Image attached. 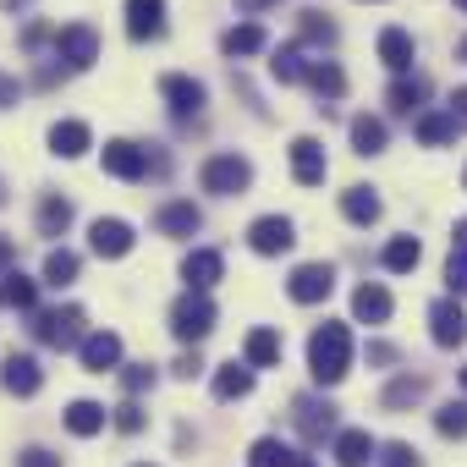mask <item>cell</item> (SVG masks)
Wrapping results in <instances>:
<instances>
[{
	"mask_svg": "<svg viewBox=\"0 0 467 467\" xmlns=\"http://www.w3.org/2000/svg\"><path fill=\"white\" fill-rule=\"evenodd\" d=\"M286 292H292V303H325L336 292V270L330 265H297L292 281H286Z\"/></svg>",
	"mask_w": 467,
	"mask_h": 467,
	"instance_id": "obj_9",
	"label": "cell"
},
{
	"mask_svg": "<svg viewBox=\"0 0 467 467\" xmlns=\"http://www.w3.org/2000/svg\"><path fill=\"white\" fill-rule=\"evenodd\" d=\"M138 467H149V462H138Z\"/></svg>",
	"mask_w": 467,
	"mask_h": 467,
	"instance_id": "obj_58",
	"label": "cell"
},
{
	"mask_svg": "<svg viewBox=\"0 0 467 467\" xmlns=\"http://www.w3.org/2000/svg\"><path fill=\"white\" fill-rule=\"evenodd\" d=\"M116 429H121V434H138V429H143V407H138V401L116 407Z\"/></svg>",
	"mask_w": 467,
	"mask_h": 467,
	"instance_id": "obj_44",
	"label": "cell"
},
{
	"mask_svg": "<svg viewBox=\"0 0 467 467\" xmlns=\"http://www.w3.org/2000/svg\"><path fill=\"white\" fill-rule=\"evenodd\" d=\"M429 336H434V347H462L467 341V314H462L456 297H440L429 308Z\"/></svg>",
	"mask_w": 467,
	"mask_h": 467,
	"instance_id": "obj_10",
	"label": "cell"
},
{
	"mask_svg": "<svg viewBox=\"0 0 467 467\" xmlns=\"http://www.w3.org/2000/svg\"><path fill=\"white\" fill-rule=\"evenodd\" d=\"M160 99H165L176 116H198L209 94H203V83H198V78H182V72H171V78H160Z\"/></svg>",
	"mask_w": 467,
	"mask_h": 467,
	"instance_id": "obj_11",
	"label": "cell"
},
{
	"mask_svg": "<svg viewBox=\"0 0 467 467\" xmlns=\"http://www.w3.org/2000/svg\"><path fill=\"white\" fill-rule=\"evenodd\" d=\"M297 45H336V23L325 12H303L297 23Z\"/></svg>",
	"mask_w": 467,
	"mask_h": 467,
	"instance_id": "obj_38",
	"label": "cell"
},
{
	"mask_svg": "<svg viewBox=\"0 0 467 467\" xmlns=\"http://www.w3.org/2000/svg\"><path fill=\"white\" fill-rule=\"evenodd\" d=\"M434 429H440L445 440H462V434H467V401H445V407L434 412Z\"/></svg>",
	"mask_w": 467,
	"mask_h": 467,
	"instance_id": "obj_40",
	"label": "cell"
},
{
	"mask_svg": "<svg viewBox=\"0 0 467 467\" xmlns=\"http://www.w3.org/2000/svg\"><path fill=\"white\" fill-rule=\"evenodd\" d=\"M248 243H254V254L275 259V254H286V248L297 243V225H292L286 214H259V220L248 225Z\"/></svg>",
	"mask_w": 467,
	"mask_h": 467,
	"instance_id": "obj_6",
	"label": "cell"
},
{
	"mask_svg": "<svg viewBox=\"0 0 467 467\" xmlns=\"http://www.w3.org/2000/svg\"><path fill=\"white\" fill-rule=\"evenodd\" d=\"M445 286H451V297L467 292V254H451V259H445Z\"/></svg>",
	"mask_w": 467,
	"mask_h": 467,
	"instance_id": "obj_43",
	"label": "cell"
},
{
	"mask_svg": "<svg viewBox=\"0 0 467 467\" xmlns=\"http://www.w3.org/2000/svg\"><path fill=\"white\" fill-rule=\"evenodd\" d=\"M67 225H72V203L67 198H45L39 203V231H45V237H61Z\"/></svg>",
	"mask_w": 467,
	"mask_h": 467,
	"instance_id": "obj_39",
	"label": "cell"
},
{
	"mask_svg": "<svg viewBox=\"0 0 467 467\" xmlns=\"http://www.w3.org/2000/svg\"><path fill=\"white\" fill-rule=\"evenodd\" d=\"M6 6H12V12H17V6H23V0H6Z\"/></svg>",
	"mask_w": 467,
	"mask_h": 467,
	"instance_id": "obj_55",
	"label": "cell"
},
{
	"mask_svg": "<svg viewBox=\"0 0 467 467\" xmlns=\"http://www.w3.org/2000/svg\"><path fill=\"white\" fill-rule=\"evenodd\" d=\"M78 254L72 248H50V259H45V286H72L78 281Z\"/></svg>",
	"mask_w": 467,
	"mask_h": 467,
	"instance_id": "obj_36",
	"label": "cell"
},
{
	"mask_svg": "<svg viewBox=\"0 0 467 467\" xmlns=\"http://www.w3.org/2000/svg\"><path fill=\"white\" fill-rule=\"evenodd\" d=\"M248 390H254V368H248V363H225V368L214 374V396H220V401H243Z\"/></svg>",
	"mask_w": 467,
	"mask_h": 467,
	"instance_id": "obj_31",
	"label": "cell"
},
{
	"mask_svg": "<svg viewBox=\"0 0 467 467\" xmlns=\"http://www.w3.org/2000/svg\"><path fill=\"white\" fill-rule=\"evenodd\" d=\"M198 368H203V363H198V352H182V358L171 363V374H176V379H198Z\"/></svg>",
	"mask_w": 467,
	"mask_h": 467,
	"instance_id": "obj_46",
	"label": "cell"
},
{
	"mask_svg": "<svg viewBox=\"0 0 467 467\" xmlns=\"http://www.w3.org/2000/svg\"><path fill=\"white\" fill-rule=\"evenodd\" d=\"M88 243H94V254H99V259H127L138 237H132V225H127V220H94Z\"/></svg>",
	"mask_w": 467,
	"mask_h": 467,
	"instance_id": "obj_13",
	"label": "cell"
},
{
	"mask_svg": "<svg viewBox=\"0 0 467 467\" xmlns=\"http://www.w3.org/2000/svg\"><path fill=\"white\" fill-rule=\"evenodd\" d=\"M265 45H270V34H265L259 23H237V28L220 34V50H225V56H259Z\"/></svg>",
	"mask_w": 467,
	"mask_h": 467,
	"instance_id": "obj_28",
	"label": "cell"
},
{
	"mask_svg": "<svg viewBox=\"0 0 467 467\" xmlns=\"http://www.w3.org/2000/svg\"><path fill=\"white\" fill-rule=\"evenodd\" d=\"M423 94H429L423 78H396L390 94H385V105H390L396 116H423Z\"/></svg>",
	"mask_w": 467,
	"mask_h": 467,
	"instance_id": "obj_24",
	"label": "cell"
},
{
	"mask_svg": "<svg viewBox=\"0 0 467 467\" xmlns=\"http://www.w3.org/2000/svg\"><path fill=\"white\" fill-rule=\"evenodd\" d=\"M243 363H248V368H270V363H281V336H275L270 325H259V330H248V347H243Z\"/></svg>",
	"mask_w": 467,
	"mask_h": 467,
	"instance_id": "obj_27",
	"label": "cell"
},
{
	"mask_svg": "<svg viewBox=\"0 0 467 467\" xmlns=\"http://www.w3.org/2000/svg\"><path fill=\"white\" fill-rule=\"evenodd\" d=\"M17 99V78H0V110H6Z\"/></svg>",
	"mask_w": 467,
	"mask_h": 467,
	"instance_id": "obj_51",
	"label": "cell"
},
{
	"mask_svg": "<svg viewBox=\"0 0 467 467\" xmlns=\"http://www.w3.org/2000/svg\"><path fill=\"white\" fill-rule=\"evenodd\" d=\"M297 467H314V462H308V456H303V462H297Z\"/></svg>",
	"mask_w": 467,
	"mask_h": 467,
	"instance_id": "obj_56",
	"label": "cell"
},
{
	"mask_svg": "<svg viewBox=\"0 0 467 467\" xmlns=\"http://www.w3.org/2000/svg\"><path fill=\"white\" fill-rule=\"evenodd\" d=\"M12 259H17V243H6V237H0V270H12Z\"/></svg>",
	"mask_w": 467,
	"mask_h": 467,
	"instance_id": "obj_52",
	"label": "cell"
},
{
	"mask_svg": "<svg viewBox=\"0 0 467 467\" xmlns=\"http://www.w3.org/2000/svg\"><path fill=\"white\" fill-rule=\"evenodd\" d=\"M379 467H423V462L407 440H390V445H379Z\"/></svg>",
	"mask_w": 467,
	"mask_h": 467,
	"instance_id": "obj_41",
	"label": "cell"
},
{
	"mask_svg": "<svg viewBox=\"0 0 467 467\" xmlns=\"http://www.w3.org/2000/svg\"><path fill=\"white\" fill-rule=\"evenodd\" d=\"M0 303L17 308V314H34L39 308V281H28L23 270H6L0 275Z\"/></svg>",
	"mask_w": 467,
	"mask_h": 467,
	"instance_id": "obj_22",
	"label": "cell"
},
{
	"mask_svg": "<svg viewBox=\"0 0 467 467\" xmlns=\"http://www.w3.org/2000/svg\"><path fill=\"white\" fill-rule=\"evenodd\" d=\"M154 225L165 231V237H192V231L203 225V214H198V203H182L176 198V203H160L154 209Z\"/></svg>",
	"mask_w": 467,
	"mask_h": 467,
	"instance_id": "obj_21",
	"label": "cell"
},
{
	"mask_svg": "<svg viewBox=\"0 0 467 467\" xmlns=\"http://www.w3.org/2000/svg\"><path fill=\"white\" fill-rule=\"evenodd\" d=\"M78 358H83L88 374H110V368H121V336H116V330H94V336L78 347Z\"/></svg>",
	"mask_w": 467,
	"mask_h": 467,
	"instance_id": "obj_12",
	"label": "cell"
},
{
	"mask_svg": "<svg viewBox=\"0 0 467 467\" xmlns=\"http://www.w3.org/2000/svg\"><path fill=\"white\" fill-rule=\"evenodd\" d=\"M121 385H127V396H138V390L154 385V368H149V363H127V368H121Z\"/></svg>",
	"mask_w": 467,
	"mask_h": 467,
	"instance_id": "obj_42",
	"label": "cell"
},
{
	"mask_svg": "<svg viewBox=\"0 0 467 467\" xmlns=\"http://www.w3.org/2000/svg\"><path fill=\"white\" fill-rule=\"evenodd\" d=\"M127 34L132 39H160L165 34V0H127Z\"/></svg>",
	"mask_w": 467,
	"mask_h": 467,
	"instance_id": "obj_17",
	"label": "cell"
},
{
	"mask_svg": "<svg viewBox=\"0 0 467 467\" xmlns=\"http://www.w3.org/2000/svg\"><path fill=\"white\" fill-rule=\"evenodd\" d=\"M456 132H462V127H456L451 110H423V116H418V143H423V149H445Z\"/></svg>",
	"mask_w": 467,
	"mask_h": 467,
	"instance_id": "obj_25",
	"label": "cell"
},
{
	"mask_svg": "<svg viewBox=\"0 0 467 467\" xmlns=\"http://www.w3.org/2000/svg\"><path fill=\"white\" fill-rule=\"evenodd\" d=\"M270 72H275V83H303V78H308L303 45H297V39H292V45H281V50H275V61H270Z\"/></svg>",
	"mask_w": 467,
	"mask_h": 467,
	"instance_id": "obj_34",
	"label": "cell"
},
{
	"mask_svg": "<svg viewBox=\"0 0 467 467\" xmlns=\"http://www.w3.org/2000/svg\"><path fill=\"white\" fill-rule=\"evenodd\" d=\"M308 368H314L319 385H341L347 368H352V330L336 325V319L319 325V330L308 336Z\"/></svg>",
	"mask_w": 467,
	"mask_h": 467,
	"instance_id": "obj_1",
	"label": "cell"
},
{
	"mask_svg": "<svg viewBox=\"0 0 467 467\" xmlns=\"http://www.w3.org/2000/svg\"><path fill=\"white\" fill-rule=\"evenodd\" d=\"M319 99H341L347 94V72L336 67V61H308V78H303Z\"/></svg>",
	"mask_w": 467,
	"mask_h": 467,
	"instance_id": "obj_29",
	"label": "cell"
},
{
	"mask_svg": "<svg viewBox=\"0 0 467 467\" xmlns=\"http://www.w3.org/2000/svg\"><path fill=\"white\" fill-rule=\"evenodd\" d=\"M0 192H6V187H0Z\"/></svg>",
	"mask_w": 467,
	"mask_h": 467,
	"instance_id": "obj_59",
	"label": "cell"
},
{
	"mask_svg": "<svg viewBox=\"0 0 467 467\" xmlns=\"http://www.w3.org/2000/svg\"><path fill=\"white\" fill-rule=\"evenodd\" d=\"M105 418H110V412H105L99 401H72V407H67V429H72L78 440L99 434V429H105Z\"/></svg>",
	"mask_w": 467,
	"mask_h": 467,
	"instance_id": "obj_33",
	"label": "cell"
},
{
	"mask_svg": "<svg viewBox=\"0 0 467 467\" xmlns=\"http://www.w3.org/2000/svg\"><path fill=\"white\" fill-rule=\"evenodd\" d=\"M456 6H462V12H467V0H456Z\"/></svg>",
	"mask_w": 467,
	"mask_h": 467,
	"instance_id": "obj_57",
	"label": "cell"
},
{
	"mask_svg": "<svg viewBox=\"0 0 467 467\" xmlns=\"http://www.w3.org/2000/svg\"><path fill=\"white\" fill-rule=\"evenodd\" d=\"M418 259H423L418 237H390V243H385V254H379V265H385L390 275H407V270H418Z\"/></svg>",
	"mask_w": 467,
	"mask_h": 467,
	"instance_id": "obj_32",
	"label": "cell"
},
{
	"mask_svg": "<svg viewBox=\"0 0 467 467\" xmlns=\"http://www.w3.org/2000/svg\"><path fill=\"white\" fill-rule=\"evenodd\" d=\"M0 385H6L12 396H34V390L45 385V368H39L28 352H12V358H6V368H0Z\"/></svg>",
	"mask_w": 467,
	"mask_h": 467,
	"instance_id": "obj_16",
	"label": "cell"
},
{
	"mask_svg": "<svg viewBox=\"0 0 467 467\" xmlns=\"http://www.w3.org/2000/svg\"><path fill=\"white\" fill-rule=\"evenodd\" d=\"M198 182H203V192H214V198H237V192H248L254 165H248L243 154H209L203 171H198Z\"/></svg>",
	"mask_w": 467,
	"mask_h": 467,
	"instance_id": "obj_2",
	"label": "cell"
},
{
	"mask_svg": "<svg viewBox=\"0 0 467 467\" xmlns=\"http://www.w3.org/2000/svg\"><path fill=\"white\" fill-rule=\"evenodd\" d=\"M423 390H429V379H423V374H401L396 385H385V407H390V412H401V407L423 401Z\"/></svg>",
	"mask_w": 467,
	"mask_h": 467,
	"instance_id": "obj_37",
	"label": "cell"
},
{
	"mask_svg": "<svg viewBox=\"0 0 467 467\" xmlns=\"http://www.w3.org/2000/svg\"><path fill=\"white\" fill-rule=\"evenodd\" d=\"M56 61H67V72H88L99 61V34L88 23H67L56 34Z\"/></svg>",
	"mask_w": 467,
	"mask_h": 467,
	"instance_id": "obj_5",
	"label": "cell"
},
{
	"mask_svg": "<svg viewBox=\"0 0 467 467\" xmlns=\"http://www.w3.org/2000/svg\"><path fill=\"white\" fill-rule=\"evenodd\" d=\"M83 325H88V319H83V308H72V303H67V308H39V314H34V336H39L45 347H61V352L88 341Z\"/></svg>",
	"mask_w": 467,
	"mask_h": 467,
	"instance_id": "obj_3",
	"label": "cell"
},
{
	"mask_svg": "<svg viewBox=\"0 0 467 467\" xmlns=\"http://www.w3.org/2000/svg\"><path fill=\"white\" fill-rule=\"evenodd\" d=\"M303 456L286 445V440H275V434H265V440H254V451H248V467H297Z\"/></svg>",
	"mask_w": 467,
	"mask_h": 467,
	"instance_id": "obj_30",
	"label": "cell"
},
{
	"mask_svg": "<svg viewBox=\"0 0 467 467\" xmlns=\"http://www.w3.org/2000/svg\"><path fill=\"white\" fill-rule=\"evenodd\" d=\"M462 390H467V363H462Z\"/></svg>",
	"mask_w": 467,
	"mask_h": 467,
	"instance_id": "obj_54",
	"label": "cell"
},
{
	"mask_svg": "<svg viewBox=\"0 0 467 467\" xmlns=\"http://www.w3.org/2000/svg\"><path fill=\"white\" fill-rule=\"evenodd\" d=\"M237 6H243L248 17H259V12H270V6H281V0H237Z\"/></svg>",
	"mask_w": 467,
	"mask_h": 467,
	"instance_id": "obj_49",
	"label": "cell"
},
{
	"mask_svg": "<svg viewBox=\"0 0 467 467\" xmlns=\"http://www.w3.org/2000/svg\"><path fill=\"white\" fill-rule=\"evenodd\" d=\"M456 61H467V39H462V45H456Z\"/></svg>",
	"mask_w": 467,
	"mask_h": 467,
	"instance_id": "obj_53",
	"label": "cell"
},
{
	"mask_svg": "<svg viewBox=\"0 0 467 467\" xmlns=\"http://www.w3.org/2000/svg\"><path fill=\"white\" fill-rule=\"evenodd\" d=\"M292 418H297V434H303L308 445H319L325 434H341V429H336V407L319 401V396H297V401H292Z\"/></svg>",
	"mask_w": 467,
	"mask_h": 467,
	"instance_id": "obj_8",
	"label": "cell"
},
{
	"mask_svg": "<svg viewBox=\"0 0 467 467\" xmlns=\"http://www.w3.org/2000/svg\"><path fill=\"white\" fill-rule=\"evenodd\" d=\"M379 61H385L396 78H407V72H412V61H418L412 34H407V28H385V34H379Z\"/></svg>",
	"mask_w": 467,
	"mask_h": 467,
	"instance_id": "obj_18",
	"label": "cell"
},
{
	"mask_svg": "<svg viewBox=\"0 0 467 467\" xmlns=\"http://www.w3.org/2000/svg\"><path fill=\"white\" fill-rule=\"evenodd\" d=\"M451 116H456V127H467V88L451 94Z\"/></svg>",
	"mask_w": 467,
	"mask_h": 467,
	"instance_id": "obj_47",
	"label": "cell"
},
{
	"mask_svg": "<svg viewBox=\"0 0 467 467\" xmlns=\"http://www.w3.org/2000/svg\"><path fill=\"white\" fill-rule=\"evenodd\" d=\"M325 171H330L325 143H319V138H297V143H292V176H297L303 187H319V182H325Z\"/></svg>",
	"mask_w": 467,
	"mask_h": 467,
	"instance_id": "obj_14",
	"label": "cell"
},
{
	"mask_svg": "<svg viewBox=\"0 0 467 467\" xmlns=\"http://www.w3.org/2000/svg\"><path fill=\"white\" fill-rule=\"evenodd\" d=\"M99 160H105V171H110L116 182H138V176H149V149H138L132 138H110V143L99 149Z\"/></svg>",
	"mask_w": 467,
	"mask_h": 467,
	"instance_id": "obj_7",
	"label": "cell"
},
{
	"mask_svg": "<svg viewBox=\"0 0 467 467\" xmlns=\"http://www.w3.org/2000/svg\"><path fill=\"white\" fill-rule=\"evenodd\" d=\"M352 314H358L363 325H385V319H390V292L374 286V281H363V286L352 292Z\"/></svg>",
	"mask_w": 467,
	"mask_h": 467,
	"instance_id": "obj_23",
	"label": "cell"
},
{
	"mask_svg": "<svg viewBox=\"0 0 467 467\" xmlns=\"http://www.w3.org/2000/svg\"><path fill=\"white\" fill-rule=\"evenodd\" d=\"M385 138H390V132H385L379 116H352V149H358V154H379Z\"/></svg>",
	"mask_w": 467,
	"mask_h": 467,
	"instance_id": "obj_35",
	"label": "cell"
},
{
	"mask_svg": "<svg viewBox=\"0 0 467 467\" xmlns=\"http://www.w3.org/2000/svg\"><path fill=\"white\" fill-rule=\"evenodd\" d=\"M368 363H396V352H390L385 341H374V347H368Z\"/></svg>",
	"mask_w": 467,
	"mask_h": 467,
	"instance_id": "obj_50",
	"label": "cell"
},
{
	"mask_svg": "<svg viewBox=\"0 0 467 467\" xmlns=\"http://www.w3.org/2000/svg\"><path fill=\"white\" fill-rule=\"evenodd\" d=\"M94 149V132H88V121H56L50 127V154H61V160H78V154H88Z\"/></svg>",
	"mask_w": 467,
	"mask_h": 467,
	"instance_id": "obj_20",
	"label": "cell"
},
{
	"mask_svg": "<svg viewBox=\"0 0 467 467\" xmlns=\"http://www.w3.org/2000/svg\"><path fill=\"white\" fill-rule=\"evenodd\" d=\"M336 462H341V467H368V462H379L374 434H368V429H341V434H336Z\"/></svg>",
	"mask_w": 467,
	"mask_h": 467,
	"instance_id": "obj_19",
	"label": "cell"
},
{
	"mask_svg": "<svg viewBox=\"0 0 467 467\" xmlns=\"http://www.w3.org/2000/svg\"><path fill=\"white\" fill-rule=\"evenodd\" d=\"M379 209H385V203H379L374 187H347V192H341V214H347L352 225H374Z\"/></svg>",
	"mask_w": 467,
	"mask_h": 467,
	"instance_id": "obj_26",
	"label": "cell"
},
{
	"mask_svg": "<svg viewBox=\"0 0 467 467\" xmlns=\"http://www.w3.org/2000/svg\"><path fill=\"white\" fill-rule=\"evenodd\" d=\"M451 254H467V220H456V231H451Z\"/></svg>",
	"mask_w": 467,
	"mask_h": 467,
	"instance_id": "obj_48",
	"label": "cell"
},
{
	"mask_svg": "<svg viewBox=\"0 0 467 467\" xmlns=\"http://www.w3.org/2000/svg\"><path fill=\"white\" fill-rule=\"evenodd\" d=\"M462 182H467V176H462Z\"/></svg>",
	"mask_w": 467,
	"mask_h": 467,
	"instance_id": "obj_60",
	"label": "cell"
},
{
	"mask_svg": "<svg viewBox=\"0 0 467 467\" xmlns=\"http://www.w3.org/2000/svg\"><path fill=\"white\" fill-rule=\"evenodd\" d=\"M220 275H225V259H220L214 248H192V254L182 259V281H187V292H209Z\"/></svg>",
	"mask_w": 467,
	"mask_h": 467,
	"instance_id": "obj_15",
	"label": "cell"
},
{
	"mask_svg": "<svg viewBox=\"0 0 467 467\" xmlns=\"http://www.w3.org/2000/svg\"><path fill=\"white\" fill-rule=\"evenodd\" d=\"M214 319H220L214 303H209L203 292H187V297H176V308H171V336L192 347V341H203V336L214 330Z\"/></svg>",
	"mask_w": 467,
	"mask_h": 467,
	"instance_id": "obj_4",
	"label": "cell"
},
{
	"mask_svg": "<svg viewBox=\"0 0 467 467\" xmlns=\"http://www.w3.org/2000/svg\"><path fill=\"white\" fill-rule=\"evenodd\" d=\"M17 467H61V456H56V451H45V445H28V451L17 456Z\"/></svg>",
	"mask_w": 467,
	"mask_h": 467,
	"instance_id": "obj_45",
	"label": "cell"
}]
</instances>
